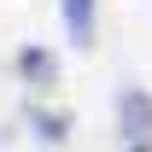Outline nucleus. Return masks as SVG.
Returning <instances> with one entry per match:
<instances>
[{"label": "nucleus", "instance_id": "obj_1", "mask_svg": "<svg viewBox=\"0 0 152 152\" xmlns=\"http://www.w3.org/2000/svg\"><path fill=\"white\" fill-rule=\"evenodd\" d=\"M117 123L129 146H152V94L146 88H123L117 94Z\"/></svg>", "mask_w": 152, "mask_h": 152}, {"label": "nucleus", "instance_id": "obj_2", "mask_svg": "<svg viewBox=\"0 0 152 152\" xmlns=\"http://www.w3.org/2000/svg\"><path fill=\"white\" fill-rule=\"evenodd\" d=\"M64 29L76 47H88L94 41V0H64Z\"/></svg>", "mask_w": 152, "mask_h": 152}, {"label": "nucleus", "instance_id": "obj_3", "mask_svg": "<svg viewBox=\"0 0 152 152\" xmlns=\"http://www.w3.org/2000/svg\"><path fill=\"white\" fill-rule=\"evenodd\" d=\"M18 64H23V76H29V82H53V70H58L47 47H23V58H18Z\"/></svg>", "mask_w": 152, "mask_h": 152}, {"label": "nucleus", "instance_id": "obj_4", "mask_svg": "<svg viewBox=\"0 0 152 152\" xmlns=\"http://www.w3.org/2000/svg\"><path fill=\"white\" fill-rule=\"evenodd\" d=\"M29 123L41 129V140H64V129H70V123H64L58 111H29Z\"/></svg>", "mask_w": 152, "mask_h": 152}, {"label": "nucleus", "instance_id": "obj_5", "mask_svg": "<svg viewBox=\"0 0 152 152\" xmlns=\"http://www.w3.org/2000/svg\"><path fill=\"white\" fill-rule=\"evenodd\" d=\"M129 152H152V146H129Z\"/></svg>", "mask_w": 152, "mask_h": 152}]
</instances>
